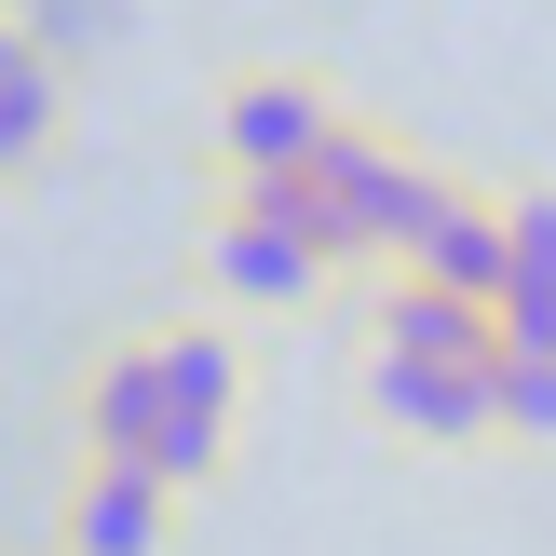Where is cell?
<instances>
[{
    "instance_id": "cell-1",
    "label": "cell",
    "mask_w": 556,
    "mask_h": 556,
    "mask_svg": "<svg viewBox=\"0 0 556 556\" xmlns=\"http://www.w3.org/2000/svg\"><path fill=\"white\" fill-rule=\"evenodd\" d=\"M299 177H313V217H326V258H340V271H394L448 163H421V150L394 136V123H367V109H340V136H326V150L299 163Z\"/></svg>"
},
{
    "instance_id": "cell-2",
    "label": "cell",
    "mask_w": 556,
    "mask_h": 556,
    "mask_svg": "<svg viewBox=\"0 0 556 556\" xmlns=\"http://www.w3.org/2000/svg\"><path fill=\"white\" fill-rule=\"evenodd\" d=\"M340 81L326 68H299V54H244L231 81L204 96V163H217V190H258V177H299V163L340 136Z\"/></svg>"
},
{
    "instance_id": "cell-3",
    "label": "cell",
    "mask_w": 556,
    "mask_h": 556,
    "mask_svg": "<svg viewBox=\"0 0 556 556\" xmlns=\"http://www.w3.org/2000/svg\"><path fill=\"white\" fill-rule=\"evenodd\" d=\"M190 271H204V299L217 313H313L340 271L313 258V244L286 231V217L258 204V190H217L204 204V231H190Z\"/></svg>"
},
{
    "instance_id": "cell-4",
    "label": "cell",
    "mask_w": 556,
    "mask_h": 556,
    "mask_svg": "<svg viewBox=\"0 0 556 556\" xmlns=\"http://www.w3.org/2000/svg\"><path fill=\"white\" fill-rule=\"evenodd\" d=\"M407 286H434V299H503V190L489 177H434V204H421V231H407Z\"/></svg>"
},
{
    "instance_id": "cell-5",
    "label": "cell",
    "mask_w": 556,
    "mask_h": 556,
    "mask_svg": "<svg viewBox=\"0 0 556 556\" xmlns=\"http://www.w3.org/2000/svg\"><path fill=\"white\" fill-rule=\"evenodd\" d=\"M367 421L394 448H489V367H407V353H367L353 367Z\"/></svg>"
},
{
    "instance_id": "cell-6",
    "label": "cell",
    "mask_w": 556,
    "mask_h": 556,
    "mask_svg": "<svg viewBox=\"0 0 556 556\" xmlns=\"http://www.w3.org/2000/svg\"><path fill=\"white\" fill-rule=\"evenodd\" d=\"M177 503H163L136 462H68V503H54V556H163Z\"/></svg>"
},
{
    "instance_id": "cell-7",
    "label": "cell",
    "mask_w": 556,
    "mask_h": 556,
    "mask_svg": "<svg viewBox=\"0 0 556 556\" xmlns=\"http://www.w3.org/2000/svg\"><path fill=\"white\" fill-rule=\"evenodd\" d=\"M150 340V380H163V407L177 421H204V434H231V407H244V340L217 313H163V326H136Z\"/></svg>"
},
{
    "instance_id": "cell-8",
    "label": "cell",
    "mask_w": 556,
    "mask_h": 556,
    "mask_svg": "<svg viewBox=\"0 0 556 556\" xmlns=\"http://www.w3.org/2000/svg\"><path fill=\"white\" fill-rule=\"evenodd\" d=\"M68 421H81V462H136V476H150V434H163V380H150V340H109L96 367H81Z\"/></svg>"
},
{
    "instance_id": "cell-9",
    "label": "cell",
    "mask_w": 556,
    "mask_h": 556,
    "mask_svg": "<svg viewBox=\"0 0 556 556\" xmlns=\"http://www.w3.org/2000/svg\"><path fill=\"white\" fill-rule=\"evenodd\" d=\"M367 353H407V367H489V313H476V299L407 286V271H380V299H367Z\"/></svg>"
},
{
    "instance_id": "cell-10",
    "label": "cell",
    "mask_w": 556,
    "mask_h": 556,
    "mask_svg": "<svg viewBox=\"0 0 556 556\" xmlns=\"http://www.w3.org/2000/svg\"><path fill=\"white\" fill-rule=\"evenodd\" d=\"M54 150H68V81L27 54V68H0V190H14V177H41Z\"/></svg>"
},
{
    "instance_id": "cell-11",
    "label": "cell",
    "mask_w": 556,
    "mask_h": 556,
    "mask_svg": "<svg viewBox=\"0 0 556 556\" xmlns=\"http://www.w3.org/2000/svg\"><path fill=\"white\" fill-rule=\"evenodd\" d=\"M0 14H14V41L41 54L54 81H81L109 41H123V0H0Z\"/></svg>"
},
{
    "instance_id": "cell-12",
    "label": "cell",
    "mask_w": 556,
    "mask_h": 556,
    "mask_svg": "<svg viewBox=\"0 0 556 556\" xmlns=\"http://www.w3.org/2000/svg\"><path fill=\"white\" fill-rule=\"evenodd\" d=\"M489 448H556V353H489Z\"/></svg>"
},
{
    "instance_id": "cell-13",
    "label": "cell",
    "mask_w": 556,
    "mask_h": 556,
    "mask_svg": "<svg viewBox=\"0 0 556 556\" xmlns=\"http://www.w3.org/2000/svg\"><path fill=\"white\" fill-rule=\"evenodd\" d=\"M0 68H27V41H14V14H0Z\"/></svg>"
}]
</instances>
